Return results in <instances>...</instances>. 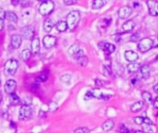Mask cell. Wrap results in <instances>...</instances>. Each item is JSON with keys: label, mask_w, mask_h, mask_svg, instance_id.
<instances>
[{"label": "cell", "mask_w": 158, "mask_h": 133, "mask_svg": "<svg viewBox=\"0 0 158 133\" xmlns=\"http://www.w3.org/2000/svg\"><path fill=\"white\" fill-rule=\"evenodd\" d=\"M81 20V14L78 10H72L67 16V20L66 22L68 24V27L70 30H73L77 27Z\"/></svg>", "instance_id": "6da1fadb"}, {"label": "cell", "mask_w": 158, "mask_h": 133, "mask_svg": "<svg viewBox=\"0 0 158 133\" xmlns=\"http://www.w3.org/2000/svg\"><path fill=\"white\" fill-rule=\"evenodd\" d=\"M19 68V62L16 59H8L4 65V72L7 76H14Z\"/></svg>", "instance_id": "7a4b0ae2"}, {"label": "cell", "mask_w": 158, "mask_h": 133, "mask_svg": "<svg viewBox=\"0 0 158 133\" xmlns=\"http://www.w3.org/2000/svg\"><path fill=\"white\" fill-rule=\"evenodd\" d=\"M55 9V3L51 1V0H47V1H44L40 4L39 6V13L43 16H48L50 15Z\"/></svg>", "instance_id": "3957f363"}, {"label": "cell", "mask_w": 158, "mask_h": 133, "mask_svg": "<svg viewBox=\"0 0 158 133\" xmlns=\"http://www.w3.org/2000/svg\"><path fill=\"white\" fill-rule=\"evenodd\" d=\"M152 45H154V41H152L151 38L146 37V38H143L141 40H140V42H138V49L141 52L145 53L152 48Z\"/></svg>", "instance_id": "277c9868"}, {"label": "cell", "mask_w": 158, "mask_h": 133, "mask_svg": "<svg viewBox=\"0 0 158 133\" xmlns=\"http://www.w3.org/2000/svg\"><path fill=\"white\" fill-rule=\"evenodd\" d=\"M33 115V109L29 104H23L20 106L19 111V119H28Z\"/></svg>", "instance_id": "5b68a950"}, {"label": "cell", "mask_w": 158, "mask_h": 133, "mask_svg": "<svg viewBox=\"0 0 158 133\" xmlns=\"http://www.w3.org/2000/svg\"><path fill=\"white\" fill-rule=\"evenodd\" d=\"M4 89H5V92H6L8 94H12V93H15V91L16 89H17V81H15V79H8L5 83V86H4Z\"/></svg>", "instance_id": "8992f818"}, {"label": "cell", "mask_w": 158, "mask_h": 133, "mask_svg": "<svg viewBox=\"0 0 158 133\" xmlns=\"http://www.w3.org/2000/svg\"><path fill=\"white\" fill-rule=\"evenodd\" d=\"M22 37H24L25 39L33 41V40L35 38V31H34V29H33V27H30V26L24 27V28L22 29Z\"/></svg>", "instance_id": "52a82bcc"}, {"label": "cell", "mask_w": 158, "mask_h": 133, "mask_svg": "<svg viewBox=\"0 0 158 133\" xmlns=\"http://www.w3.org/2000/svg\"><path fill=\"white\" fill-rule=\"evenodd\" d=\"M43 44L46 49H51L56 45V38L55 36H52V35H45L43 39Z\"/></svg>", "instance_id": "ba28073f"}, {"label": "cell", "mask_w": 158, "mask_h": 133, "mask_svg": "<svg viewBox=\"0 0 158 133\" xmlns=\"http://www.w3.org/2000/svg\"><path fill=\"white\" fill-rule=\"evenodd\" d=\"M147 7H148L149 13L152 17H158V2L157 1H147Z\"/></svg>", "instance_id": "9c48e42d"}, {"label": "cell", "mask_w": 158, "mask_h": 133, "mask_svg": "<svg viewBox=\"0 0 158 133\" xmlns=\"http://www.w3.org/2000/svg\"><path fill=\"white\" fill-rule=\"evenodd\" d=\"M131 13H132V8H131L130 7H128V6L120 8L118 9V17L120 19H128L129 16L131 15Z\"/></svg>", "instance_id": "30bf717a"}, {"label": "cell", "mask_w": 158, "mask_h": 133, "mask_svg": "<svg viewBox=\"0 0 158 133\" xmlns=\"http://www.w3.org/2000/svg\"><path fill=\"white\" fill-rule=\"evenodd\" d=\"M99 47L104 52H106L108 55L112 54L116 50V45L111 44V42H101L99 44Z\"/></svg>", "instance_id": "8fae6325"}, {"label": "cell", "mask_w": 158, "mask_h": 133, "mask_svg": "<svg viewBox=\"0 0 158 133\" xmlns=\"http://www.w3.org/2000/svg\"><path fill=\"white\" fill-rule=\"evenodd\" d=\"M10 44H11V46L15 49H18L20 47L22 44V35H19V34H14L11 36L10 38Z\"/></svg>", "instance_id": "7c38bea8"}, {"label": "cell", "mask_w": 158, "mask_h": 133, "mask_svg": "<svg viewBox=\"0 0 158 133\" xmlns=\"http://www.w3.org/2000/svg\"><path fill=\"white\" fill-rule=\"evenodd\" d=\"M124 56H125V59L127 60L128 62H129V63H134L139 58V55L137 54L136 52L132 51V50L126 51L125 54H124Z\"/></svg>", "instance_id": "4fadbf2b"}, {"label": "cell", "mask_w": 158, "mask_h": 133, "mask_svg": "<svg viewBox=\"0 0 158 133\" xmlns=\"http://www.w3.org/2000/svg\"><path fill=\"white\" fill-rule=\"evenodd\" d=\"M31 54L33 55H37L40 52V40L39 38H35L31 41Z\"/></svg>", "instance_id": "5bb4252c"}, {"label": "cell", "mask_w": 158, "mask_h": 133, "mask_svg": "<svg viewBox=\"0 0 158 133\" xmlns=\"http://www.w3.org/2000/svg\"><path fill=\"white\" fill-rule=\"evenodd\" d=\"M143 105H144V102L143 101H137L134 104H131L130 106V111L133 113H137L141 111V109L143 108Z\"/></svg>", "instance_id": "9a60e30c"}, {"label": "cell", "mask_w": 158, "mask_h": 133, "mask_svg": "<svg viewBox=\"0 0 158 133\" xmlns=\"http://www.w3.org/2000/svg\"><path fill=\"white\" fill-rule=\"evenodd\" d=\"M54 26H55L54 21H53L51 19H46L44 21L43 28H44V31H46V33H50V31L53 30V28H54Z\"/></svg>", "instance_id": "2e32d148"}, {"label": "cell", "mask_w": 158, "mask_h": 133, "mask_svg": "<svg viewBox=\"0 0 158 133\" xmlns=\"http://www.w3.org/2000/svg\"><path fill=\"white\" fill-rule=\"evenodd\" d=\"M135 27V22L133 20H127L126 22H124L122 24V30L125 31V33H127V31H132Z\"/></svg>", "instance_id": "e0dca14e"}, {"label": "cell", "mask_w": 158, "mask_h": 133, "mask_svg": "<svg viewBox=\"0 0 158 133\" xmlns=\"http://www.w3.org/2000/svg\"><path fill=\"white\" fill-rule=\"evenodd\" d=\"M141 77H143V79H148L150 78V68L148 65H143L141 66Z\"/></svg>", "instance_id": "ac0fdd59"}, {"label": "cell", "mask_w": 158, "mask_h": 133, "mask_svg": "<svg viewBox=\"0 0 158 133\" xmlns=\"http://www.w3.org/2000/svg\"><path fill=\"white\" fill-rule=\"evenodd\" d=\"M115 126V122L113 119H107L106 121H104L102 125V129L104 131H109L111 130Z\"/></svg>", "instance_id": "d6986e66"}, {"label": "cell", "mask_w": 158, "mask_h": 133, "mask_svg": "<svg viewBox=\"0 0 158 133\" xmlns=\"http://www.w3.org/2000/svg\"><path fill=\"white\" fill-rule=\"evenodd\" d=\"M141 68V65L139 63L134 62V63H129L128 67H127V70L129 73H135L137 72Z\"/></svg>", "instance_id": "ffe728a7"}, {"label": "cell", "mask_w": 158, "mask_h": 133, "mask_svg": "<svg viewBox=\"0 0 158 133\" xmlns=\"http://www.w3.org/2000/svg\"><path fill=\"white\" fill-rule=\"evenodd\" d=\"M56 28L57 31H59V33H64V31H66L68 29L67 22H66V21H64V20L58 21V22L56 24Z\"/></svg>", "instance_id": "44dd1931"}, {"label": "cell", "mask_w": 158, "mask_h": 133, "mask_svg": "<svg viewBox=\"0 0 158 133\" xmlns=\"http://www.w3.org/2000/svg\"><path fill=\"white\" fill-rule=\"evenodd\" d=\"M6 19L12 23H17L18 22V16L16 15L13 11H7L6 13Z\"/></svg>", "instance_id": "7402d4cb"}, {"label": "cell", "mask_w": 158, "mask_h": 133, "mask_svg": "<svg viewBox=\"0 0 158 133\" xmlns=\"http://www.w3.org/2000/svg\"><path fill=\"white\" fill-rule=\"evenodd\" d=\"M105 4H106V1H104V0H94V1L92 3V8L93 9H100V8H102Z\"/></svg>", "instance_id": "603a6c76"}, {"label": "cell", "mask_w": 158, "mask_h": 133, "mask_svg": "<svg viewBox=\"0 0 158 133\" xmlns=\"http://www.w3.org/2000/svg\"><path fill=\"white\" fill-rule=\"evenodd\" d=\"M81 50V47L79 45H71L70 48H68V54H70L71 56L74 57L77 54H78V52Z\"/></svg>", "instance_id": "cb8c5ba5"}, {"label": "cell", "mask_w": 158, "mask_h": 133, "mask_svg": "<svg viewBox=\"0 0 158 133\" xmlns=\"http://www.w3.org/2000/svg\"><path fill=\"white\" fill-rule=\"evenodd\" d=\"M9 103L12 105H17L20 103V98L16 93H12L9 95Z\"/></svg>", "instance_id": "d4e9b609"}, {"label": "cell", "mask_w": 158, "mask_h": 133, "mask_svg": "<svg viewBox=\"0 0 158 133\" xmlns=\"http://www.w3.org/2000/svg\"><path fill=\"white\" fill-rule=\"evenodd\" d=\"M31 56V51L29 49H24L22 54H20V57L23 61H28Z\"/></svg>", "instance_id": "484cf974"}, {"label": "cell", "mask_w": 158, "mask_h": 133, "mask_svg": "<svg viewBox=\"0 0 158 133\" xmlns=\"http://www.w3.org/2000/svg\"><path fill=\"white\" fill-rule=\"evenodd\" d=\"M141 97L143 99V102H146L148 104H152V94L148 92H143L141 93Z\"/></svg>", "instance_id": "4316f807"}, {"label": "cell", "mask_w": 158, "mask_h": 133, "mask_svg": "<svg viewBox=\"0 0 158 133\" xmlns=\"http://www.w3.org/2000/svg\"><path fill=\"white\" fill-rule=\"evenodd\" d=\"M48 79V74L46 72H42L41 74H39L38 77H36L35 81L37 82H45Z\"/></svg>", "instance_id": "83f0119b"}, {"label": "cell", "mask_w": 158, "mask_h": 133, "mask_svg": "<svg viewBox=\"0 0 158 133\" xmlns=\"http://www.w3.org/2000/svg\"><path fill=\"white\" fill-rule=\"evenodd\" d=\"M77 62L81 67H86L87 64H88V57L86 56H81V57L79 58V59H77Z\"/></svg>", "instance_id": "f1b7e54d"}, {"label": "cell", "mask_w": 158, "mask_h": 133, "mask_svg": "<svg viewBox=\"0 0 158 133\" xmlns=\"http://www.w3.org/2000/svg\"><path fill=\"white\" fill-rule=\"evenodd\" d=\"M110 22H111V19L110 18H104L101 21H100L99 24L101 25L103 28H105L110 24Z\"/></svg>", "instance_id": "f546056e"}, {"label": "cell", "mask_w": 158, "mask_h": 133, "mask_svg": "<svg viewBox=\"0 0 158 133\" xmlns=\"http://www.w3.org/2000/svg\"><path fill=\"white\" fill-rule=\"evenodd\" d=\"M71 79V75L70 74H63V75L60 77V81L62 82H70Z\"/></svg>", "instance_id": "4dcf8cb0"}, {"label": "cell", "mask_w": 158, "mask_h": 133, "mask_svg": "<svg viewBox=\"0 0 158 133\" xmlns=\"http://www.w3.org/2000/svg\"><path fill=\"white\" fill-rule=\"evenodd\" d=\"M74 133H90V130L86 127H78L74 130Z\"/></svg>", "instance_id": "1f68e13d"}, {"label": "cell", "mask_w": 158, "mask_h": 133, "mask_svg": "<svg viewBox=\"0 0 158 133\" xmlns=\"http://www.w3.org/2000/svg\"><path fill=\"white\" fill-rule=\"evenodd\" d=\"M118 132L119 133H130L129 130L124 124H120L119 125V127H118Z\"/></svg>", "instance_id": "d6a6232c"}, {"label": "cell", "mask_w": 158, "mask_h": 133, "mask_svg": "<svg viewBox=\"0 0 158 133\" xmlns=\"http://www.w3.org/2000/svg\"><path fill=\"white\" fill-rule=\"evenodd\" d=\"M103 73L104 76H110L112 74V71H111V68H110L109 66H104L103 68Z\"/></svg>", "instance_id": "836d02e7"}, {"label": "cell", "mask_w": 158, "mask_h": 133, "mask_svg": "<svg viewBox=\"0 0 158 133\" xmlns=\"http://www.w3.org/2000/svg\"><path fill=\"white\" fill-rule=\"evenodd\" d=\"M143 127V133H154V130H152V125H146L144 124Z\"/></svg>", "instance_id": "e575fe53"}, {"label": "cell", "mask_w": 158, "mask_h": 133, "mask_svg": "<svg viewBox=\"0 0 158 133\" xmlns=\"http://www.w3.org/2000/svg\"><path fill=\"white\" fill-rule=\"evenodd\" d=\"M134 122L137 125H143V118H141V116H136V118H134Z\"/></svg>", "instance_id": "d590c367"}, {"label": "cell", "mask_w": 158, "mask_h": 133, "mask_svg": "<svg viewBox=\"0 0 158 133\" xmlns=\"http://www.w3.org/2000/svg\"><path fill=\"white\" fill-rule=\"evenodd\" d=\"M6 11H5V9L3 8H0V19L4 20L5 19H6Z\"/></svg>", "instance_id": "8d00e7d4"}, {"label": "cell", "mask_w": 158, "mask_h": 133, "mask_svg": "<svg viewBox=\"0 0 158 133\" xmlns=\"http://www.w3.org/2000/svg\"><path fill=\"white\" fill-rule=\"evenodd\" d=\"M77 3V0H64V4L67 6H70V5H74Z\"/></svg>", "instance_id": "74e56055"}, {"label": "cell", "mask_w": 158, "mask_h": 133, "mask_svg": "<svg viewBox=\"0 0 158 133\" xmlns=\"http://www.w3.org/2000/svg\"><path fill=\"white\" fill-rule=\"evenodd\" d=\"M19 4H20V6H22V8H27V7H29L30 2H29V1H26V0H23V1H20Z\"/></svg>", "instance_id": "f35d334b"}, {"label": "cell", "mask_w": 158, "mask_h": 133, "mask_svg": "<svg viewBox=\"0 0 158 133\" xmlns=\"http://www.w3.org/2000/svg\"><path fill=\"white\" fill-rule=\"evenodd\" d=\"M143 124L146 125H152V122L151 119H149L148 118H143Z\"/></svg>", "instance_id": "ab89813d"}, {"label": "cell", "mask_w": 158, "mask_h": 133, "mask_svg": "<svg viewBox=\"0 0 158 133\" xmlns=\"http://www.w3.org/2000/svg\"><path fill=\"white\" fill-rule=\"evenodd\" d=\"M95 85L97 87H99V88H101L102 86H103V83H102V81L101 79H95Z\"/></svg>", "instance_id": "60d3db41"}, {"label": "cell", "mask_w": 158, "mask_h": 133, "mask_svg": "<svg viewBox=\"0 0 158 133\" xmlns=\"http://www.w3.org/2000/svg\"><path fill=\"white\" fill-rule=\"evenodd\" d=\"M152 104H154V107H155V109H158V96L155 98V100L154 101Z\"/></svg>", "instance_id": "b9f144b4"}, {"label": "cell", "mask_w": 158, "mask_h": 133, "mask_svg": "<svg viewBox=\"0 0 158 133\" xmlns=\"http://www.w3.org/2000/svg\"><path fill=\"white\" fill-rule=\"evenodd\" d=\"M138 39H139V36H138V34H133L132 36H131V38H130V40H131V41H133V42L137 41Z\"/></svg>", "instance_id": "7bdbcfd3"}, {"label": "cell", "mask_w": 158, "mask_h": 133, "mask_svg": "<svg viewBox=\"0 0 158 133\" xmlns=\"http://www.w3.org/2000/svg\"><path fill=\"white\" fill-rule=\"evenodd\" d=\"M4 27H5V23H4V20L0 19V31H3Z\"/></svg>", "instance_id": "ee69618b"}, {"label": "cell", "mask_w": 158, "mask_h": 133, "mask_svg": "<svg viewBox=\"0 0 158 133\" xmlns=\"http://www.w3.org/2000/svg\"><path fill=\"white\" fill-rule=\"evenodd\" d=\"M154 92L158 94V84H156L154 86Z\"/></svg>", "instance_id": "f6af8a7d"}, {"label": "cell", "mask_w": 158, "mask_h": 133, "mask_svg": "<svg viewBox=\"0 0 158 133\" xmlns=\"http://www.w3.org/2000/svg\"><path fill=\"white\" fill-rule=\"evenodd\" d=\"M11 3H12V5H15V6H16V5L19 4V1H12Z\"/></svg>", "instance_id": "bcb514c9"}, {"label": "cell", "mask_w": 158, "mask_h": 133, "mask_svg": "<svg viewBox=\"0 0 158 133\" xmlns=\"http://www.w3.org/2000/svg\"><path fill=\"white\" fill-rule=\"evenodd\" d=\"M2 93H0V104H1V102H2Z\"/></svg>", "instance_id": "7dc6e473"}, {"label": "cell", "mask_w": 158, "mask_h": 133, "mask_svg": "<svg viewBox=\"0 0 158 133\" xmlns=\"http://www.w3.org/2000/svg\"><path fill=\"white\" fill-rule=\"evenodd\" d=\"M135 133H143V130H136Z\"/></svg>", "instance_id": "c3c4849f"}, {"label": "cell", "mask_w": 158, "mask_h": 133, "mask_svg": "<svg viewBox=\"0 0 158 133\" xmlns=\"http://www.w3.org/2000/svg\"><path fill=\"white\" fill-rule=\"evenodd\" d=\"M0 86H1V79H0Z\"/></svg>", "instance_id": "681fc988"}]
</instances>
